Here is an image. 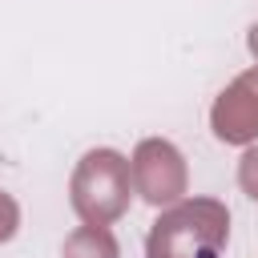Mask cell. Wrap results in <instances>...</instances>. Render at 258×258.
<instances>
[{
  "mask_svg": "<svg viewBox=\"0 0 258 258\" xmlns=\"http://www.w3.org/2000/svg\"><path fill=\"white\" fill-rule=\"evenodd\" d=\"M198 258H218V254H214V250H202V254H198Z\"/></svg>",
  "mask_w": 258,
  "mask_h": 258,
  "instance_id": "1",
  "label": "cell"
}]
</instances>
